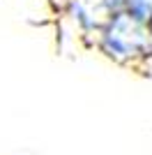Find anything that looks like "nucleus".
Listing matches in <instances>:
<instances>
[{
    "label": "nucleus",
    "mask_w": 152,
    "mask_h": 155,
    "mask_svg": "<svg viewBox=\"0 0 152 155\" xmlns=\"http://www.w3.org/2000/svg\"><path fill=\"white\" fill-rule=\"evenodd\" d=\"M92 46L104 58L118 65H134L152 56L147 28L125 12L101 16L99 26L92 35Z\"/></svg>",
    "instance_id": "nucleus-1"
}]
</instances>
